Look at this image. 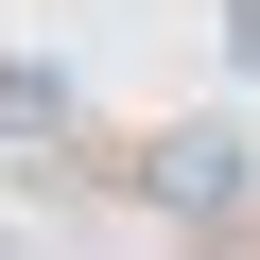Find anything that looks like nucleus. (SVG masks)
<instances>
[{
	"label": "nucleus",
	"instance_id": "nucleus-1",
	"mask_svg": "<svg viewBox=\"0 0 260 260\" xmlns=\"http://www.w3.org/2000/svg\"><path fill=\"white\" fill-rule=\"evenodd\" d=\"M139 191H156L174 225H243V191H260V156L225 139V121H174V139L139 156Z\"/></svg>",
	"mask_w": 260,
	"mask_h": 260
},
{
	"label": "nucleus",
	"instance_id": "nucleus-2",
	"mask_svg": "<svg viewBox=\"0 0 260 260\" xmlns=\"http://www.w3.org/2000/svg\"><path fill=\"white\" fill-rule=\"evenodd\" d=\"M0 139H70V87L52 70H0Z\"/></svg>",
	"mask_w": 260,
	"mask_h": 260
},
{
	"label": "nucleus",
	"instance_id": "nucleus-3",
	"mask_svg": "<svg viewBox=\"0 0 260 260\" xmlns=\"http://www.w3.org/2000/svg\"><path fill=\"white\" fill-rule=\"evenodd\" d=\"M225 52H243V70H260V0H225Z\"/></svg>",
	"mask_w": 260,
	"mask_h": 260
},
{
	"label": "nucleus",
	"instance_id": "nucleus-4",
	"mask_svg": "<svg viewBox=\"0 0 260 260\" xmlns=\"http://www.w3.org/2000/svg\"><path fill=\"white\" fill-rule=\"evenodd\" d=\"M0 260H18V225H0Z\"/></svg>",
	"mask_w": 260,
	"mask_h": 260
}]
</instances>
